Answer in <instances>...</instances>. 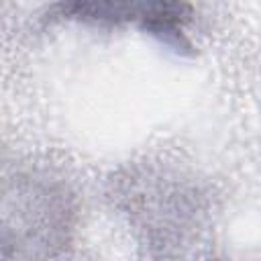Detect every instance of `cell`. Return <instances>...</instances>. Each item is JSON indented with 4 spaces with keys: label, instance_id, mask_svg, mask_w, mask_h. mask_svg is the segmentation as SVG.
I'll return each mask as SVG.
<instances>
[{
    "label": "cell",
    "instance_id": "cell-1",
    "mask_svg": "<svg viewBox=\"0 0 261 261\" xmlns=\"http://www.w3.org/2000/svg\"><path fill=\"white\" fill-rule=\"evenodd\" d=\"M59 14L86 22L137 24L173 47H186L184 24L190 18L186 0H61Z\"/></svg>",
    "mask_w": 261,
    "mask_h": 261
}]
</instances>
